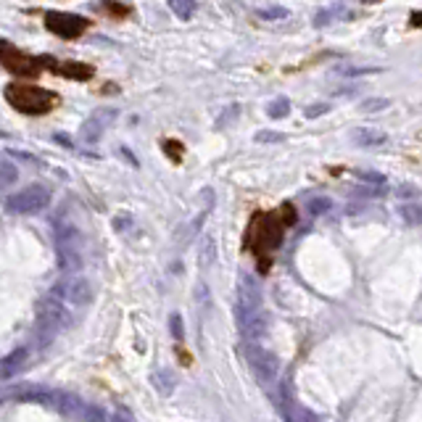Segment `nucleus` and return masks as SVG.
I'll return each instance as SVG.
<instances>
[{
	"mask_svg": "<svg viewBox=\"0 0 422 422\" xmlns=\"http://www.w3.org/2000/svg\"><path fill=\"white\" fill-rule=\"evenodd\" d=\"M6 100L16 111L29 114V116L48 114L50 109L59 106V96L56 93H50L45 87H37V84H22V82H13L6 87Z\"/></svg>",
	"mask_w": 422,
	"mask_h": 422,
	"instance_id": "1",
	"label": "nucleus"
},
{
	"mask_svg": "<svg viewBox=\"0 0 422 422\" xmlns=\"http://www.w3.org/2000/svg\"><path fill=\"white\" fill-rule=\"evenodd\" d=\"M0 63L8 69V72L19 74V77H37L43 69H53L56 59L50 56H29L11 45L8 40H0Z\"/></svg>",
	"mask_w": 422,
	"mask_h": 422,
	"instance_id": "2",
	"label": "nucleus"
},
{
	"mask_svg": "<svg viewBox=\"0 0 422 422\" xmlns=\"http://www.w3.org/2000/svg\"><path fill=\"white\" fill-rule=\"evenodd\" d=\"M246 359H248V367H251L253 377L262 383V386H269L278 380V372H280V364H278V356L272 351L262 349L256 343H248L246 346Z\"/></svg>",
	"mask_w": 422,
	"mask_h": 422,
	"instance_id": "3",
	"label": "nucleus"
},
{
	"mask_svg": "<svg viewBox=\"0 0 422 422\" xmlns=\"http://www.w3.org/2000/svg\"><path fill=\"white\" fill-rule=\"evenodd\" d=\"M45 27H48L53 35L63 37V40H77V37L90 27V22H87L84 16H77V13L48 11L45 13Z\"/></svg>",
	"mask_w": 422,
	"mask_h": 422,
	"instance_id": "4",
	"label": "nucleus"
},
{
	"mask_svg": "<svg viewBox=\"0 0 422 422\" xmlns=\"http://www.w3.org/2000/svg\"><path fill=\"white\" fill-rule=\"evenodd\" d=\"M48 190L45 188H29L24 193H16L8 198V211L11 214H32L40 211L43 206H48Z\"/></svg>",
	"mask_w": 422,
	"mask_h": 422,
	"instance_id": "5",
	"label": "nucleus"
},
{
	"mask_svg": "<svg viewBox=\"0 0 422 422\" xmlns=\"http://www.w3.org/2000/svg\"><path fill=\"white\" fill-rule=\"evenodd\" d=\"M235 319H238V327H241L246 340L264 338L266 319H264V314H262V309H241V306H235Z\"/></svg>",
	"mask_w": 422,
	"mask_h": 422,
	"instance_id": "6",
	"label": "nucleus"
},
{
	"mask_svg": "<svg viewBox=\"0 0 422 422\" xmlns=\"http://www.w3.org/2000/svg\"><path fill=\"white\" fill-rule=\"evenodd\" d=\"M50 72L59 74V77H72V80H90L93 77V66L80 63V61H56Z\"/></svg>",
	"mask_w": 422,
	"mask_h": 422,
	"instance_id": "7",
	"label": "nucleus"
},
{
	"mask_svg": "<svg viewBox=\"0 0 422 422\" xmlns=\"http://www.w3.org/2000/svg\"><path fill=\"white\" fill-rule=\"evenodd\" d=\"M351 140L362 148H380V145L388 143V137L380 130H372V127H359L351 133Z\"/></svg>",
	"mask_w": 422,
	"mask_h": 422,
	"instance_id": "8",
	"label": "nucleus"
},
{
	"mask_svg": "<svg viewBox=\"0 0 422 422\" xmlns=\"http://www.w3.org/2000/svg\"><path fill=\"white\" fill-rule=\"evenodd\" d=\"M109 119H114V111H98L96 116L84 124V137H87L90 143H96L98 137H100V133H103V124Z\"/></svg>",
	"mask_w": 422,
	"mask_h": 422,
	"instance_id": "9",
	"label": "nucleus"
},
{
	"mask_svg": "<svg viewBox=\"0 0 422 422\" xmlns=\"http://www.w3.org/2000/svg\"><path fill=\"white\" fill-rule=\"evenodd\" d=\"M63 293H66V299L74 303H84L90 299V285L84 282V280H69L66 285H63Z\"/></svg>",
	"mask_w": 422,
	"mask_h": 422,
	"instance_id": "10",
	"label": "nucleus"
},
{
	"mask_svg": "<svg viewBox=\"0 0 422 422\" xmlns=\"http://www.w3.org/2000/svg\"><path fill=\"white\" fill-rule=\"evenodd\" d=\"M288 114H290L288 98H275V100L266 106V116H269V119H285Z\"/></svg>",
	"mask_w": 422,
	"mask_h": 422,
	"instance_id": "11",
	"label": "nucleus"
},
{
	"mask_svg": "<svg viewBox=\"0 0 422 422\" xmlns=\"http://www.w3.org/2000/svg\"><path fill=\"white\" fill-rule=\"evenodd\" d=\"M398 214L401 219L407 222V225H422V206L420 204H407L398 209Z\"/></svg>",
	"mask_w": 422,
	"mask_h": 422,
	"instance_id": "12",
	"label": "nucleus"
},
{
	"mask_svg": "<svg viewBox=\"0 0 422 422\" xmlns=\"http://www.w3.org/2000/svg\"><path fill=\"white\" fill-rule=\"evenodd\" d=\"M169 8L180 19H190L195 13V0H169Z\"/></svg>",
	"mask_w": 422,
	"mask_h": 422,
	"instance_id": "13",
	"label": "nucleus"
},
{
	"mask_svg": "<svg viewBox=\"0 0 422 422\" xmlns=\"http://www.w3.org/2000/svg\"><path fill=\"white\" fill-rule=\"evenodd\" d=\"M391 106V100L388 98H364L362 103H359V111H367V114H377V111H383Z\"/></svg>",
	"mask_w": 422,
	"mask_h": 422,
	"instance_id": "14",
	"label": "nucleus"
},
{
	"mask_svg": "<svg viewBox=\"0 0 422 422\" xmlns=\"http://www.w3.org/2000/svg\"><path fill=\"white\" fill-rule=\"evenodd\" d=\"M330 206H333V201H330L327 195H317V198H312V201H309V214H312V217L327 214V211H330Z\"/></svg>",
	"mask_w": 422,
	"mask_h": 422,
	"instance_id": "15",
	"label": "nucleus"
},
{
	"mask_svg": "<svg viewBox=\"0 0 422 422\" xmlns=\"http://www.w3.org/2000/svg\"><path fill=\"white\" fill-rule=\"evenodd\" d=\"M214 256H217V241L214 238H204V243H201V264L209 266L214 262Z\"/></svg>",
	"mask_w": 422,
	"mask_h": 422,
	"instance_id": "16",
	"label": "nucleus"
},
{
	"mask_svg": "<svg viewBox=\"0 0 422 422\" xmlns=\"http://www.w3.org/2000/svg\"><path fill=\"white\" fill-rule=\"evenodd\" d=\"M153 383H156V388L164 396H169V393L174 391V377L169 372H153Z\"/></svg>",
	"mask_w": 422,
	"mask_h": 422,
	"instance_id": "17",
	"label": "nucleus"
},
{
	"mask_svg": "<svg viewBox=\"0 0 422 422\" xmlns=\"http://www.w3.org/2000/svg\"><path fill=\"white\" fill-rule=\"evenodd\" d=\"M380 72V66H340L338 74H343V77H362V74H377Z\"/></svg>",
	"mask_w": 422,
	"mask_h": 422,
	"instance_id": "18",
	"label": "nucleus"
},
{
	"mask_svg": "<svg viewBox=\"0 0 422 422\" xmlns=\"http://www.w3.org/2000/svg\"><path fill=\"white\" fill-rule=\"evenodd\" d=\"M169 327H172V336H174V340H185V327H182V317H172L169 319Z\"/></svg>",
	"mask_w": 422,
	"mask_h": 422,
	"instance_id": "19",
	"label": "nucleus"
},
{
	"mask_svg": "<svg viewBox=\"0 0 422 422\" xmlns=\"http://www.w3.org/2000/svg\"><path fill=\"white\" fill-rule=\"evenodd\" d=\"M253 140H256V143H280V140H282V135L264 130V133H256V135H253Z\"/></svg>",
	"mask_w": 422,
	"mask_h": 422,
	"instance_id": "20",
	"label": "nucleus"
},
{
	"mask_svg": "<svg viewBox=\"0 0 422 422\" xmlns=\"http://www.w3.org/2000/svg\"><path fill=\"white\" fill-rule=\"evenodd\" d=\"M327 111H330L327 103H312L303 114H306V119H317V116H322V114H327Z\"/></svg>",
	"mask_w": 422,
	"mask_h": 422,
	"instance_id": "21",
	"label": "nucleus"
},
{
	"mask_svg": "<svg viewBox=\"0 0 422 422\" xmlns=\"http://www.w3.org/2000/svg\"><path fill=\"white\" fill-rule=\"evenodd\" d=\"M356 177L364 182H372V185H383L386 182V177L380 172H356Z\"/></svg>",
	"mask_w": 422,
	"mask_h": 422,
	"instance_id": "22",
	"label": "nucleus"
},
{
	"mask_svg": "<svg viewBox=\"0 0 422 422\" xmlns=\"http://www.w3.org/2000/svg\"><path fill=\"white\" fill-rule=\"evenodd\" d=\"M238 114H241V106H229V109L225 111V114H222V119L217 121V127H219V130H222V127H225V124H227L229 119H235Z\"/></svg>",
	"mask_w": 422,
	"mask_h": 422,
	"instance_id": "23",
	"label": "nucleus"
},
{
	"mask_svg": "<svg viewBox=\"0 0 422 422\" xmlns=\"http://www.w3.org/2000/svg\"><path fill=\"white\" fill-rule=\"evenodd\" d=\"M285 8H266V11H259V16H262V19H282V16H285Z\"/></svg>",
	"mask_w": 422,
	"mask_h": 422,
	"instance_id": "24",
	"label": "nucleus"
},
{
	"mask_svg": "<svg viewBox=\"0 0 422 422\" xmlns=\"http://www.w3.org/2000/svg\"><path fill=\"white\" fill-rule=\"evenodd\" d=\"M412 27H422V11L412 13Z\"/></svg>",
	"mask_w": 422,
	"mask_h": 422,
	"instance_id": "25",
	"label": "nucleus"
}]
</instances>
